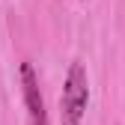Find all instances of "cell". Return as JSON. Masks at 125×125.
I'll return each instance as SVG.
<instances>
[{
    "label": "cell",
    "instance_id": "cell-1",
    "mask_svg": "<svg viewBox=\"0 0 125 125\" xmlns=\"http://www.w3.org/2000/svg\"><path fill=\"white\" fill-rule=\"evenodd\" d=\"M89 104V81H86V69L81 62H72V69L66 74V86L60 95V119L62 125H77L86 113Z\"/></svg>",
    "mask_w": 125,
    "mask_h": 125
},
{
    "label": "cell",
    "instance_id": "cell-2",
    "mask_svg": "<svg viewBox=\"0 0 125 125\" xmlns=\"http://www.w3.org/2000/svg\"><path fill=\"white\" fill-rule=\"evenodd\" d=\"M21 83H24V101H27L30 125H48L45 98H42V89H39V77H36L30 62H21Z\"/></svg>",
    "mask_w": 125,
    "mask_h": 125
}]
</instances>
